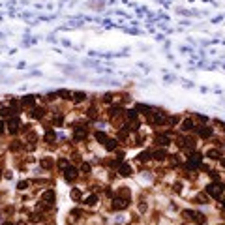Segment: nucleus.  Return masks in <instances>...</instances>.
<instances>
[{"label":"nucleus","mask_w":225,"mask_h":225,"mask_svg":"<svg viewBox=\"0 0 225 225\" xmlns=\"http://www.w3.org/2000/svg\"><path fill=\"white\" fill-rule=\"evenodd\" d=\"M182 216H184L186 220L195 222L197 225H205V223H207V218H205L201 212H195V210H184V212H182Z\"/></svg>","instance_id":"1"},{"label":"nucleus","mask_w":225,"mask_h":225,"mask_svg":"<svg viewBox=\"0 0 225 225\" xmlns=\"http://www.w3.org/2000/svg\"><path fill=\"white\" fill-rule=\"evenodd\" d=\"M148 118H150L152 124H158V126L167 124V116H165V113H161V111H152V113L148 115Z\"/></svg>","instance_id":"2"},{"label":"nucleus","mask_w":225,"mask_h":225,"mask_svg":"<svg viewBox=\"0 0 225 225\" xmlns=\"http://www.w3.org/2000/svg\"><path fill=\"white\" fill-rule=\"evenodd\" d=\"M6 128H8V131H9L11 135H15V133L19 131V128H21V120H19L17 116H9V118L6 120Z\"/></svg>","instance_id":"3"},{"label":"nucleus","mask_w":225,"mask_h":225,"mask_svg":"<svg viewBox=\"0 0 225 225\" xmlns=\"http://www.w3.org/2000/svg\"><path fill=\"white\" fill-rule=\"evenodd\" d=\"M207 193L212 195L214 199H218V197L223 193V186H222V184H216V182H214V184H208V186H207Z\"/></svg>","instance_id":"4"},{"label":"nucleus","mask_w":225,"mask_h":225,"mask_svg":"<svg viewBox=\"0 0 225 225\" xmlns=\"http://www.w3.org/2000/svg\"><path fill=\"white\" fill-rule=\"evenodd\" d=\"M111 207H113V210H124V208H128L130 207V199H122V197H115L113 199V203H111Z\"/></svg>","instance_id":"5"},{"label":"nucleus","mask_w":225,"mask_h":225,"mask_svg":"<svg viewBox=\"0 0 225 225\" xmlns=\"http://www.w3.org/2000/svg\"><path fill=\"white\" fill-rule=\"evenodd\" d=\"M156 146H160V148H163V146H167L169 143H171V137L169 135H165V133H160V135H156Z\"/></svg>","instance_id":"6"},{"label":"nucleus","mask_w":225,"mask_h":225,"mask_svg":"<svg viewBox=\"0 0 225 225\" xmlns=\"http://www.w3.org/2000/svg\"><path fill=\"white\" fill-rule=\"evenodd\" d=\"M64 176H66V180H68V182H73V180L79 176V173H77V169H75V167H69V165H68V167L64 169Z\"/></svg>","instance_id":"7"},{"label":"nucleus","mask_w":225,"mask_h":225,"mask_svg":"<svg viewBox=\"0 0 225 225\" xmlns=\"http://www.w3.org/2000/svg\"><path fill=\"white\" fill-rule=\"evenodd\" d=\"M199 137H203V139H208V137H212V133H214V130L212 128H208V126H199Z\"/></svg>","instance_id":"8"},{"label":"nucleus","mask_w":225,"mask_h":225,"mask_svg":"<svg viewBox=\"0 0 225 225\" xmlns=\"http://www.w3.org/2000/svg\"><path fill=\"white\" fill-rule=\"evenodd\" d=\"M30 116L39 120V118L45 116V109H43V107H32V109H30Z\"/></svg>","instance_id":"9"},{"label":"nucleus","mask_w":225,"mask_h":225,"mask_svg":"<svg viewBox=\"0 0 225 225\" xmlns=\"http://www.w3.org/2000/svg\"><path fill=\"white\" fill-rule=\"evenodd\" d=\"M34 105H36V98H34V96H24V98L21 100V107H30V109H32Z\"/></svg>","instance_id":"10"},{"label":"nucleus","mask_w":225,"mask_h":225,"mask_svg":"<svg viewBox=\"0 0 225 225\" xmlns=\"http://www.w3.org/2000/svg\"><path fill=\"white\" fill-rule=\"evenodd\" d=\"M193 128H195V124H193L192 118H186V120H182V124H180V130H182V131H192Z\"/></svg>","instance_id":"11"},{"label":"nucleus","mask_w":225,"mask_h":225,"mask_svg":"<svg viewBox=\"0 0 225 225\" xmlns=\"http://www.w3.org/2000/svg\"><path fill=\"white\" fill-rule=\"evenodd\" d=\"M41 199H43L47 205H53V203H54V192H53V190H47V192H43Z\"/></svg>","instance_id":"12"},{"label":"nucleus","mask_w":225,"mask_h":225,"mask_svg":"<svg viewBox=\"0 0 225 225\" xmlns=\"http://www.w3.org/2000/svg\"><path fill=\"white\" fill-rule=\"evenodd\" d=\"M130 122H133V124H137V118H139V115H137V111L135 109H130V111H126V115H124Z\"/></svg>","instance_id":"13"},{"label":"nucleus","mask_w":225,"mask_h":225,"mask_svg":"<svg viewBox=\"0 0 225 225\" xmlns=\"http://www.w3.org/2000/svg\"><path fill=\"white\" fill-rule=\"evenodd\" d=\"M207 158H210V160H222V152L218 148H210L207 152Z\"/></svg>","instance_id":"14"},{"label":"nucleus","mask_w":225,"mask_h":225,"mask_svg":"<svg viewBox=\"0 0 225 225\" xmlns=\"http://www.w3.org/2000/svg\"><path fill=\"white\" fill-rule=\"evenodd\" d=\"M118 171H120V175H122V176H130V175H131V167H130L128 163H120Z\"/></svg>","instance_id":"15"},{"label":"nucleus","mask_w":225,"mask_h":225,"mask_svg":"<svg viewBox=\"0 0 225 225\" xmlns=\"http://www.w3.org/2000/svg\"><path fill=\"white\" fill-rule=\"evenodd\" d=\"M84 137H86V130L81 128V126H77V128H75V139L81 141V139H84Z\"/></svg>","instance_id":"16"},{"label":"nucleus","mask_w":225,"mask_h":225,"mask_svg":"<svg viewBox=\"0 0 225 225\" xmlns=\"http://www.w3.org/2000/svg\"><path fill=\"white\" fill-rule=\"evenodd\" d=\"M165 156H167V154H165V150H163V148H160V150H156V152H152V158H154V160H158V161H161V160H165Z\"/></svg>","instance_id":"17"},{"label":"nucleus","mask_w":225,"mask_h":225,"mask_svg":"<svg viewBox=\"0 0 225 225\" xmlns=\"http://www.w3.org/2000/svg\"><path fill=\"white\" fill-rule=\"evenodd\" d=\"M39 165H41L43 169H53V165H54V163H53V160H51V158H41Z\"/></svg>","instance_id":"18"},{"label":"nucleus","mask_w":225,"mask_h":225,"mask_svg":"<svg viewBox=\"0 0 225 225\" xmlns=\"http://www.w3.org/2000/svg\"><path fill=\"white\" fill-rule=\"evenodd\" d=\"M0 116H2V118L13 116V109H11V107H2V109H0Z\"/></svg>","instance_id":"19"},{"label":"nucleus","mask_w":225,"mask_h":225,"mask_svg":"<svg viewBox=\"0 0 225 225\" xmlns=\"http://www.w3.org/2000/svg\"><path fill=\"white\" fill-rule=\"evenodd\" d=\"M54 139H56V135H54V131H53V130H47V133H45V143H49V145H53V143H54Z\"/></svg>","instance_id":"20"},{"label":"nucleus","mask_w":225,"mask_h":225,"mask_svg":"<svg viewBox=\"0 0 225 225\" xmlns=\"http://www.w3.org/2000/svg\"><path fill=\"white\" fill-rule=\"evenodd\" d=\"M98 203V195L96 193H92V195H88L86 199H84V205H88V207H94Z\"/></svg>","instance_id":"21"},{"label":"nucleus","mask_w":225,"mask_h":225,"mask_svg":"<svg viewBox=\"0 0 225 225\" xmlns=\"http://www.w3.org/2000/svg\"><path fill=\"white\" fill-rule=\"evenodd\" d=\"M71 96H73V101H75V103H81V101L86 98V94H84V92H73Z\"/></svg>","instance_id":"22"},{"label":"nucleus","mask_w":225,"mask_h":225,"mask_svg":"<svg viewBox=\"0 0 225 225\" xmlns=\"http://www.w3.org/2000/svg\"><path fill=\"white\" fill-rule=\"evenodd\" d=\"M105 148L107 150H115L116 148V139H107L105 141Z\"/></svg>","instance_id":"23"},{"label":"nucleus","mask_w":225,"mask_h":225,"mask_svg":"<svg viewBox=\"0 0 225 225\" xmlns=\"http://www.w3.org/2000/svg\"><path fill=\"white\" fill-rule=\"evenodd\" d=\"M130 195H131V193H130L128 188H120V190H118V197H122V199H130Z\"/></svg>","instance_id":"24"},{"label":"nucleus","mask_w":225,"mask_h":225,"mask_svg":"<svg viewBox=\"0 0 225 225\" xmlns=\"http://www.w3.org/2000/svg\"><path fill=\"white\" fill-rule=\"evenodd\" d=\"M150 158H152V154H150V152H141V154L137 156V160H139V161H148Z\"/></svg>","instance_id":"25"},{"label":"nucleus","mask_w":225,"mask_h":225,"mask_svg":"<svg viewBox=\"0 0 225 225\" xmlns=\"http://www.w3.org/2000/svg\"><path fill=\"white\" fill-rule=\"evenodd\" d=\"M96 139H98L100 143H103V145H105V141H107V135H105L103 131H96Z\"/></svg>","instance_id":"26"},{"label":"nucleus","mask_w":225,"mask_h":225,"mask_svg":"<svg viewBox=\"0 0 225 225\" xmlns=\"http://www.w3.org/2000/svg\"><path fill=\"white\" fill-rule=\"evenodd\" d=\"M71 199H73V201H79V199H81V190H73V192H71Z\"/></svg>","instance_id":"27"},{"label":"nucleus","mask_w":225,"mask_h":225,"mask_svg":"<svg viewBox=\"0 0 225 225\" xmlns=\"http://www.w3.org/2000/svg\"><path fill=\"white\" fill-rule=\"evenodd\" d=\"M53 122H54V124H56V126H60V124H62V122H64V116H62V115H56V116H54V118H53Z\"/></svg>","instance_id":"28"},{"label":"nucleus","mask_w":225,"mask_h":225,"mask_svg":"<svg viewBox=\"0 0 225 225\" xmlns=\"http://www.w3.org/2000/svg\"><path fill=\"white\" fill-rule=\"evenodd\" d=\"M81 173H83V175H88V173H90V165H88V163H83V165H81Z\"/></svg>","instance_id":"29"},{"label":"nucleus","mask_w":225,"mask_h":225,"mask_svg":"<svg viewBox=\"0 0 225 225\" xmlns=\"http://www.w3.org/2000/svg\"><path fill=\"white\" fill-rule=\"evenodd\" d=\"M58 167H60V169H66V167H68V160H66V158L58 160Z\"/></svg>","instance_id":"30"},{"label":"nucleus","mask_w":225,"mask_h":225,"mask_svg":"<svg viewBox=\"0 0 225 225\" xmlns=\"http://www.w3.org/2000/svg\"><path fill=\"white\" fill-rule=\"evenodd\" d=\"M28 184H30V182H26V180H23V182H19V186H17V188H19V190L23 192V190H26V188H28Z\"/></svg>","instance_id":"31"},{"label":"nucleus","mask_w":225,"mask_h":225,"mask_svg":"<svg viewBox=\"0 0 225 225\" xmlns=\"http://www.w3.org/2000/svg\"><path fill=\"white\" fill-rule=\"evenodd\" d=\"M30 220H32V222H39V220H41V214H32Z\"/></svg>","instance_id":"32"},{"label":"nucleus","mask_w":225,"mask_h":225,"mask_svg":"<svg viewBox=\"0 0 225 225\" xmlns=\"http://www.w3.org/2000/svg\"><path fill=\"white\" fill-rule=\"evenodd\" d=\"M4 131H6V122H4V120H0V135H2Z\"/></svg>","instance_id":"33"},{"label":"nucleus","mask_w":225,"mask_h":225,"mask_svg":"<svg viewBox=\"0 0 225 225\" xmlns=\"http://www.w3.org/2000/svg\"><path fill=\"white\" fill-rule=\"evenodd\" d=\"M197 201H201V203H207V195H203V193H201V195H197Z\"/></svg>","instance_id":"34"},{"label":"nucleus","mask_w":225,"mask_h":225,"mask_svg":"<svg viewBox=\"0 0 225 225\" xmlns=\"http://www.w3.org/2000/svg\"><path fill=\"white\" fill-rule=\"evenodd\" d=\"M139 210H141V212H145V210H146V205H145V203H143V205H139Z\"/></svg>","instance_id":"35"},{"label":"nucleus","mask_w":225,"mask_h":225,"mask_svg":"<svg viewBox=\"0 0 225 225\" xmlns=\"http://www.w3.org/2000/svg\"><path fill=\"white\" fill-rule=\"evenodd\" d=\"M220 161H222V165H223V167H225V158H222V160H220Z\"/></svg>","instance_id":"36"},{"label":"nucleus","mask_w":225,"mask_h":225,"mask_svg":"<svg viewBox=\"0 0 225 225\" xmlns=\"http://www.w3.org/2000/svg\"><path fill=\"white\" fill-rule=\"evenodd\" d=\"M17 225H26V223H24V222H21V223H17Z\"/></svg>","instance_id":"37"},{"label":"nucleus","mask_w":225,"mask_h":225,"mask_svg":"<svg viewBox=\"0 0 225 225\" xmlns=\"http://www.w3.org/2000/svg\"><path fill=\"white\" fill-rule=\"evenodd\" d=\"M4 225H11V223H4Z\"/></svg>","instance_id":"38"},{"label":"nucleus","mask_w":225,"mask_h":225,"mask_svg":"<svg viewBox=\"0 0 225 225\" xmlns=\"http://www.w3.org/2000/svg\"><path fill=\"white\" fill-rule=\"evenodd\" d=\"M223 208H225V201H223Z\"/></svg>","instance_id":"39"},{"label":"nucleus","mask_w":225,"mask_h":225,"mask_svg":"<svg viewBox=\"0 0 225 225\" xmlns=\"http://www.w3.org/2000/svg\"><path fill=\"white\" fill-rule=\"evenodd\" d=\"M0 173H2V171H0ZM0 178H2V175H0Z\"/></svg>","instance_id":"40"}]
</instances>
